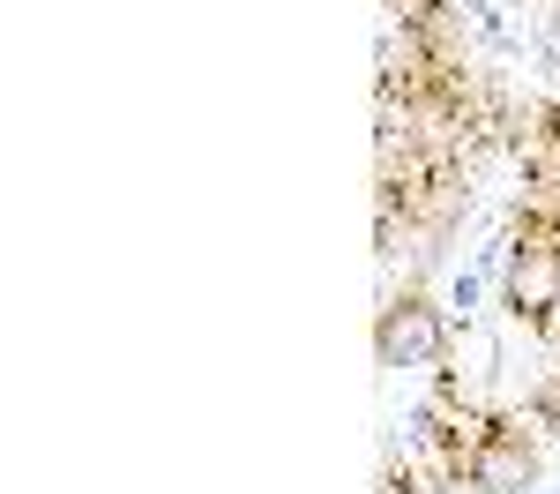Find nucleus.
<instances>
[{
  "mask_svg": "<svg viewBox=\"0 0 560 494\" xmlns=\"http://www.w3.org/2000/svg\"><path fill=\"white\" fill-rule=\"evenodd\" d=\"M538 480V449L523 435V420L509 412H486V427H478V449H471V494H523Z\"/></svg>",
  "mask_w": 560,
  "mask_h": 494,
  "instance_id": "f257e3e1",
  "label": "nucleus"
},
{
  "mask_svg": "<svg viewBox=\"0 0 560 494\" xmlns=\"http://www.w3.org/2000/svg\"><path fill=\"white\" fill-rule=\"evenodd\" d=\"M374 345H382L388 367H427V359H441V314L427 308V292L388 300V308H382V330H374Z\"/></svg>",
  "mask_w": 560,
  "mask_h": 494,
  "instance_id": "f03ea898",
  "label": "nucleus"
},
{
  "mask_svg": "<svg viewBox=\"0 0 560 494\" xmlns=\"http://www.w3.org/2000/svg\"><path fill=\"white\" fill-rule=\"evenodd\" d=\"M509 314H516L523 330H553V314H560V248H516Z\"/></svg>",
  "mask_w": 560,
  "mask_h": 494,
  "instance_id": "7ed1b4c3",
  "label": "nucleus"
},
{
  "mask_svg": "<svg viewBox=\"0 0 560 494\" xmlns=\"http://www.w3.org/2000/svg\"><path fill=\"white\" fill-rule=\"evenodd\" d=\"M516 165L523 180H538V187H560V97L546 105H530L516 128Z\"/></svg>",
  "mask_w": 560,
  "mask_h": 494,
  "instance_id": "20e7f679",
  "label": "nucleus"
},
{
  "mask_svg": "<svg viewBox=\"0 0 560 494\" xmlns=\"http://www.w3.org/2000/svg\"><path fill=\"white\" fill-rule=\"evenodd\" d=\"M509 240H516V248H560V187L523 180L516 218H509Z\"/></svg>",
  "mask_w": 560,
  "mask_h": 494,
  "instance_id": "39448f33",
  "label": "nucleus"
},
{
  "mask_svg": "<svg viewBox=\"0 0 560 494\" xmlns=\"http://www.w3.org/2000/svg\"><path fill=\"white\" fill-rule=\"evenodd\" d=\"M382 494H419V472H411V464L396 457V464H388V472H382Z\"/></svg>",
  "mask_w": 560,
  "mask_h": 494,
  "instance_id": "423d86ee",
  "label": "nucleus"
},
{
  "mask_svg": "<svg viewBox=\"0 0 560 494\" xmlns=\"http://www.w3.org/2000/svg\"><path fill=\"white\" fill-rule=\"evenodd\" d=\"M538 420H546V427H560V375L538 390Z\"/></svg>",
  "mask_w": 560,
  "mask_h": 494,
  "instance_id": "0eeeda50",
  "label": "nucleus"
}]
</instances>
